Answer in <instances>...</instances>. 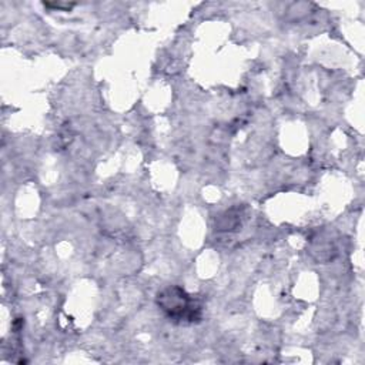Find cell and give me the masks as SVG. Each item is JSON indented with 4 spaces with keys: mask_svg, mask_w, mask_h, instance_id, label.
<instances>
[{
    "mask_svg": "<svg viewBox=\"0 0 365 365\" xmlns=\"http://www.w3.org/2000/svg\"><path fill=\"white\" fill-rule=\"evenodd\" d=\"M160 308L173 319L194 321L200 315V307L191 295L180 287H170L158 294Z\"/></svg>",
    "mask_w": 365,
    "mask_h": 365,
    "instance_id": "obj_1",
    "label": "cell"
}]
</instances>
